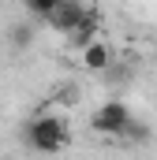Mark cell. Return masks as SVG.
<instances>
[{"label":"cell","mask_w":157,"mask_h":160,"mask_svg":"<svg viewBox=\"0 0 157 160\" xmlns=\"http://www.w3.org/2000/svg\"><path fill=\"white\" fill-rule=\"evenodd\" d=\"M23 142H26V149H34V153H60V149H68V142H71V130H68V123L60 119V116H34V119L23 123Z\"/></svg>","instance_id":"1"},{"label":"cell","mask_w":157,"mask_h":160,"mask_svg":"<svg viewBox=\"0 0 157 160\" xmlns=\"http://www.w3.org/2000/svg\"><path fill=\"white\" fill-rule=\"evenodd\" d=\"M135 119L131 116V108L123 104V101H105V104H97L94 108V116H90V127L97 130V134H109V138H116V134H123L127 130V123Z\"/></svg>","instance_id":"2"},{"label":"cell","mask_w":157,"mask_h":160,"mask_svg":"<svg viewBox=\"0 0 157 160\" xmlns=\"http://www.w3.org/2000/svg\"><path fill=\"white\" fill-rule=\"evenodd\" d=\"M86 8H90V4H78V0H56V8H52V15H49L45 22H49L52 30H60V34L68 38V34L75 30L78 22H82V15H86Z\"/></svg>","instance_id":"3"},{"label":"cell","mask_w":157,"mask_h":160,"mask_svg":"<svg viewBox=\"0 0 157 160\" xmlns=\"http://www.w3.org/2000/svg\"><path fill=\"white\" fill-rule=\"evenodd\" d=\"M97 34H101V15H97V8H86V15H82V22H78L75 30L68 34V45L71 48H90L94 41H97Z\"/></svg>","instance_id":"4"},{"label":"cell","mask_w":157,"mask_h":160,"mask_svg":"<svg viewBox=\"0 0 157 160\" xmlns=\"http://www.w3.org/2000/svg\"><path fill=\"white\" fill-rule=\"evenodd\" d=\"M112 60H116L112 45H109V41H101V38L94 41L90 48H82V67H86V71H94V75H105Z\"/></svg>","instance_id":"5"},{"label":"cell","mask_w":157,"mask_h":160,"mask_svg":"<svg viewBox=\"0 0 157 160\" xmlns=\"http://www.w3.org/2000/svg\"><path fill=\"white\" fill-rule=\"evenodd\" d=\"M34 34H38V30H34L30 22H15V26H8V45L23 52V48H30V45H34Z\"/></svg>","instance_id":"6"},{"label":"cell","mask_w":157,"mask_h":160,"mask_svg":"<svg viewBox=\"0 0 157 160\" xmlns=\"http://www.w3.org/2000/svg\"><path fill=\"white\" fill-rule=\"evenodd\" d=\"M23 8H26V15H34V19H49L52 8H56V0H26Z\"/></svg>","instance_id":"7"},{"label":"cell","mask_w":157,"mask_h":160,"mask_svg":"<svg viewBox=\"0 0 157 160\" xmlns=\"http://www.w3.org/2000/svg\"><path fill=\"white\" fill-rule=\"evenodd\" d=\"M127 75H131V71H127L120 60H112V63H109V71H105V78H109V82H127Z\"/></svg>","instance_id":"8"},{"label":"cell","mask_w":157,"mask_h":160,"mask_svg":"<svg viewBox=\"0 0 157 160\" xmlns=\"http://www.w3.org/2000/svg\"><path fill=\"white\" fill-rule=\"evenodd\" d=\"M123 134H127V138H138V142H146V138H150V130H146V127H142V123H127V130H123Z\"/></svg>","instance_id":"9"}]
</instances>
